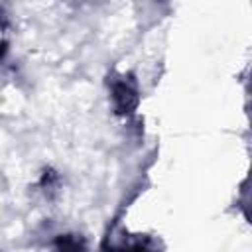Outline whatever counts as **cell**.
I'll return each mask as SVG.
<instances>
[{
  "instance_id": "cell-1",
  "label": "cell",
  "mask_w": 252,
  "mask_h": 252,
  "mask_svg": "<svg viewBox=\"0 0 252 252\" xmlns=\"http://www.w3.org/2000/svg\"><path fill=\"white\" fill-rule=\"evenodd\" d=\"M110 98L114 104L116 114L120 116H130L138 104H140V89L130 73H120L110 79Z\"/></svg>"
},
{
  "instance_id": "cell-2",
  "label": "cell",
  "mask_w": 252,
  "mask_h": 252,
  "mask_svg": "<svg viewBox=\"0 0 252 252\" xmlns=\"http://www.w3.org/2000/svg\"><path fill=\"white\" fill-rule=\"evenodd\" d=\"M6 30H8V26H6V18H4V14H2V10H0V61H2L4 53H6V49H8Z\"/></svg>"
}]
</instances>
